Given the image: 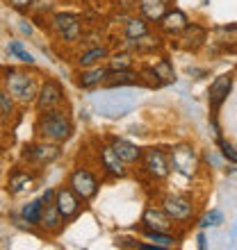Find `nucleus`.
Masks as SVG:
<instances>
[{"mask_svg": "<svg viewBox=\"0 0 237 250\" xmlns=\"http://www.w3.org/2000/svg\"><path fill=\"white\" fill-rule=\"evenodd\" d=\"M37 107L39 112H48V109H57L64 100V89L59 86V82L55 80H46L44 84L39 86V93H37Z\"/></svg>", "mask_w": 237, "mask_h": 250, "instance_id": "nucleus-8", "label": "nucleus"}, {"mask_svg": "<svg viewBox=\"0 0 237 250\" xmlns=\"http://www.w3.org/2000/svg\"><path fill=\"white\" fill-rule=\"evenodd\" d=\"M166 159H169V171L180 173L183 178H191V175L196 173V168H198L196 150H194L191 146H187V144L176 146V148L166 155Z\"/></svg>", "mask_w": 237, "mask_h": 250, "instance_id": "nucleus-4", "label": "nucleus"}, {"mask_svg": "<svg viewBox=\"0 0 237 250\" xmlns=\"http://www.w3.org/2000/svg\"><path fill=\"white\" fill-rule=\"evenodd\" d=\"M162 209L171 221H190L191 214H194V203H191L190 196H183V193H169V196L162 200Z\"/></svg>", "mask_w": 237, "mask_h": 250, "instance_id": "nucleus-6", "label": "nucleus"}, {"mask_svg": "<svg viewBox=\"0 0 237 250\" xmlns=\"http://www.w3.org/2000/svg\"><path fill=\"white\" fill-rule=\"evenodd\" d=\"M9 5H12L14 9H19V12H25L27 7L32 5V0H9Z\"/></svg>", "mask_w": 237, "mask_h": 250, "instance_id": "nucleus-33", "label": "nucleus"}, {"mask_svg": "<svg viewBox=\"0 0 237 250\" xmlns=\"http://www.w3.org/2000/svg\"><path fill=\"white\" fill-rule=\"evenodd\" d=\"M5 89L14 100L19 103H32L39 93V82L34 75L21 71H7L5 73Z\"/></svg>", "mask_w": 237, "mask_h": 250, "instance_id": "nucleus-3", "label": "nucleus"}, {"mask_svg": "<svg viewBox=\"0 0 237 250\" xmlns=\"http://www.w3.org/2000/svg\"><path fill=\"white\" fill-rule=\"evenodd\" d=\"M146 239L153 241V246L160 248V250L173 248V246H176V237H171L169 232H151V230H146Z\"/></svg>", "mask_w": 237, "mask_h": 250, "instance_id": "nucleus-25", "label": "nucleus"}, {"mask_svg": "<svg viewBox=\"0 0 237 250\" xmlns=\"http://www.w3.org/2000/svg\"><path fill=\"white\" fill-rule=\"evenodd\" d=\"M53 30L62 37L64 41H78L80 39V19L75 14H57L53 19Z\"/></svg>", "mask_w": 237, "mask_h": 250, "instance_id": "nucleus-10", "label": "nucleus"}, {"mask_svg": "<svg viewBox=\"0 0 237 250\" xmlns=\"http://www.w3.org/2000/svg\"><path fill=\"white\" fill-rule=\"evenodd\" d=\"M198 248H208V244H205V234H198Z\"/></svg>", "mask_w": 237, "mask_h": 250, "instance_id": "nucleus-36", "label": "nucleus"}, {"mask_svg": "<svg viewBox=\"0 0 237 250\" xmlns=\"http://www.w3.org/2000/svg\"><path fill=\"white\" fill-rule=\"evenodd\" d=\"M132 43H135V48H137L139 53H146V50L158 48V39H153V37H148V34L139 37V39H132Z\"/></svg>", "mask_w": 237, "mask_h": 250, "instance_id": "nucleus-31", "label": "nucleus"}, {"mask_svg": "<svg viewBox=\"0 0 237 250\" xmlns=\"http://www.w3.org/2000/svg\"><path fill=\"white\" fill-rule=\"evenodd\" d=\"M98 180L94 175L92 171H87V168H75L71 173V178H69V189L80 198V200H92L96 198L98 193Z\"/></svg>", "mask_w": 237, "mask_h": 250, "instance_id": "nucleus-5", "label": "nucleus"}, {"mask_svg": "<svg viewBox=\"0 0 237 250\" xmlns=\"http://www.w3.org/2000/svg\"><path fill=\"white\" fill-rule=\"evenodd\" d=\"M219 148H221V155H224V157L228 159L233 166H235L237 155H235V148H233V144H228V141H221V139H219Z\"/></svg>", "mask_w": 237, "mask_h": 250, "instance_id": "nucleus-32", "label": "nucleus"}, {"mask_svg": "<svg viewBox=\"0 0 237 250\" xmlns=\"http://www.w3.org/2000/svg\"><path fill=\"white\" fill-rule=\"evenodd\" d=\"M112 150L117 152L118 159H121L123 164H135V162H139V157H142V150H139L135 144L125 141V139H114Z\"/></svg>", "mask_w": 237, "mask_h": 250, "instance_id": "nucleus-17", "label": "nucleus"}, {"mask_svg": "<svg viewBox=\"0 0 237 250\" xmlns=\"http://www.w3.org/2000/svg\"><path fill=\"white\" fill-rule=\"evenodd\" d=\"M53 198H55V191L53 189H48L44 196H41V203L44 205H48V203H53Z\"/></svg>", "mask_w": 237, "mask_h": 250, "instance_id": "nucleus-35", "label": "nucleus"}, {"mask_svg": "<svg viewBox=\"0 0 237 250\" xmlns=\"http://www.w3.org/2000/svg\"><path fill=\"white\" fill-rule=\"evenodd\" d=\"M153 73H155V78L160 80V84H171V82H176V71H173V66L169 64V60H160L158 64L153 66Z\"/></svg>", "mask_w": 237, "mask_h": 250, "instance_id": "nucleus-22", "label": "nucleus"}, {"mask_svg": "<svg viewBox=\"0 0 237 250\" xmlns=\"http://www.w3.org/2000/svg\"><path fill=\"white\" fill-rule=\"evenodd\" d=\"M231 89H233V73H226V75L214 78V82H212L210 89H208V100H210V107L214 112L228 100Z\"/></svg>", "mask_w": 237, "mask_h": 250, "instance_id": "nucleus-11", "label": "nucleus"}, {"mask_svg": "<svg viewBox=\"0 0 237 250\" xmlns=\"http://www.w3.org/2000/svg\"><path fill=\"white\" fill-rule=\"evenodd\" d=\"M0 125H2V114H0Z\"/></svg>", "mask_w": 237, "mask_h": 250, "instance_id": "nucleus-37", "label": "nucleus"}, {"mask_svg": "<svg viewBox=\"0 0 237 250\" xmlns=\"http://www.w3.org/2000/svg\"><path fill=\"white\" fill-rule=\"evenodd\" d=\"M224 223V214H221V211L219 209H212V211H208V214H205L203 218H201V223H198V228H201V230H205V228H217V225H221Z\"/></svg>", "mask_w": 237, "mask_h": 250, "instance_id": "nucleus-29", "label": "nucleus"}, {"mask_svg": "<svg viewBox=\"0 0 237 250\" xmlns=\"http://www.w3.org/2000/svg\"><path fill=\"white\" fill-rule=\"evenodd\" d=\"M187 23H190L187 14L180 12V9L165 12L162 19H160V27H162V32H166V34H180L185 27H187Z\"/></svg>", "mask_w": 237, "mask_h": 250, "instance_id": "nucleus-14", "label": "nucleus"}, {"mask_svg": "<svg viewBox=\"0 0 237 250\" xmlns=\"http://www.w3.org/2000/svg\"><path fill=\"white\" fill-rule=\"evenodd\" d=\"M53 205L57 207V211L62 214V218H64V221H69V218H73V216H78V211H80V198L75 196L69 187H62V189L55 191Z\"/></svg>", "mask_w": 237, "mask_h": 250, "instance_id": "nucleus-9", "label": "nucleus"}, {"mask_svg": "<svg viewBox=\"0 0 237 250\" xmlns=\"http://www.w3.org/2000/svg\"><path fill=\"white\" fill-rule=\"evenodd\" d=\"M39 225L44 228V230L48 232H57L62 225H64V218H62V214L57 211V207H55L53 203H48L44 209H41V221Z\"/></svg>", "mask_w": 237, "mask_h": 250, "instance_id": "nucleus-18", "label": "nucleus"}, {"mask_svg": "<svg viewBox=\"0 0 237 250\" xmlns=\"http://www.w3.org/2000/svg\"><path fill=\"white\" fill-rule=\"evenodd\" d=\"M7 53L12 55V57H16L19 62H23V64H34V57L23 48L21 41H9L7 43Z\"/></svg>", "mask_w": 237, "mask_h": 250, "instance_id": "nucleus-27", "label": "nucleus"}, {"mask_svg": "<svg viewBox=\"0 0 237 250\" xmlns=\"http://www.w3.org/2000/svg\"><path fill=\"white\" fill-rule=\"evenodd\" d=\"M137 82H139V78L132 71H112V73H107L103 84L105 86H132V84H137Z\"/></svg>", "mask_w": 237, "mask_h": 250, "instance_id": "nucleus-20", "label": "nucleus"}, {"mask_svg": "<svg viewBox=\"0 0 237 250\" xmlns=\"http://www.w3.org/2000/svg\"><path fill=\"white\" fill-rule=\"evenodd\" d=\"M59 146L53 141H44V144H34L30 148H25V155L23 157L27 162H34V164H50L59 157Z\"/></svg>", "mask_w": 237, "mask_h": 250, "instance_id": "nucleus-12", "label": "nucleus"}, {"mask_svg": "<svg viewBox=\"0 0 237 250\" xmlns=\"http://www.w3.org/2000/svg\"><path fill=\"white\" fill-rule=\"evenodd\" d=\"M41 209H44V203L41 200H32V203H27L21 211V216L25 221L27 225H39L41 221Z\"/></svg>", "mask_w": 237, "mask_h": 250, "instance_id": "nucleus-24", "label": "nucleus"}, {"mask_svg": "<svg viewBox=\"0 0 237 250\" xmlns=\"http://www.w3.org/2000/svg\"><path fill=\"white\" fill-rule=\"evenodd\" d=\"M144 34H148V23H146V19L142 16V19H130L128 23H125V39H139V37H144Z\"/></svg>", "mask_w": 237, "mask_h": 250, "instance_id": "nucleus-23", "label": "nucleus"}, {"mask_svg": "<svg viewBox=\"0 0 237 250\" xmlns=\"http://www.w3.org/2000/svg\"><path fill=\"white\" fill-rule=\"evenodd\" d=\"M21 32H23V34H27V37H30V34H32L34 32V27L32 25H30V21H25V19H23V21H21Z\"/></svg>", "mask_w": 237, "mask_h": 250, "instance_id": "nucleus-34", "label": "nucleus"}, {"mask_svg": "<svg viewBox=\"0 0 237 250\" xmlns=\"http://www.w3.org/2000/svg\"><path fill=\"white\" fill-rule=\"evenodd\" d=\"M107 71H132V57L128 53H121V55H114L110 57V64H107Z\"/></svg>", "mask_w": 237, "mask_h": 250, "instance_id": "nucleus-28", "label": "nucleus"}, {"mask_svg": "<svg viewBox=\"0 0 237 250\" xmlns=\"http://www.w3.org/2000/svg\"><path fill=\"white\" fill-rule=\"evenodd\" d=\"M14 103H16V100L7 93V89H0V114H2V116H9V114L14 112Z\"/></svg>", "mask_w": 237, "mask_h": 250, "instance_id": "nucleus-30", "label": "nucleus"}, {"mask_svg": "<svg viewBox=\"0 0 237 250\" xmlns=\"http://www.w3.org/2000/svg\"><path fill=\"white\" fill-rule=\"evenodd\" d=\"M139 9H142L146 21H160L162 14L166 12V5H165V0H142Z\"/></svg>", "mask_w": 237, "mask_h": 250, "instance_id": "nucleus-21", "label": "nucleus"}, {"mask_svg": "<svg viewBox=\"0 0 237 250\" xmlns=\"http://www.w3.org/2000/svg\"><path fill=\"white\" fill-rule=\"evenodd\" d=\"M107 66H89L87 71H82L78 75V86L80 89H94V86H98V84H103L105 82V78H107Z\"/></svg>", "mask_w": 237, "mask_h": 250, "instance_id": "nucleus-15", "label": "nucleus"}, {"mask_svg": "<svg viewBox=\"0 0 237 250\" xmlns=\"http://www.w3.org/2000/svg\"><path fill=\"white\" fill-rule=\"evenodd\" d=\"M37 132L44 141H53V144H62L71 137L73 125L69 121L62 109H48V112H41L39 121H37Z\"/></svg>", "mask_w": 237, "mask_h": 250, "instance_id": "nucleus-2", "label": "nucleus"}, {"mask_svg": "<svg viewBox=\"0 0 237 250\" xmlns=\"http://www.w3.org/2000/svg\"><path fill=\"white\" fill-rule=\"evenodd\" d=\"M100 164L105 166L107 173H112L114 178H125V166L123 162L118 159V155L112 150V146H103L100 148Z\"/></svg>", "mask_w": 237, "mask_h": 250, "instance_id": "nucleus-16", "label": "nucleus"}, {"mask_svg": "<svg viewBox=\"0 0 237 250\" xmlns=\"http://www.w3.org/2000/svg\"><path fill=\"white\" fill-rule=\"evenodd\" d=\"M32 187H34V178L30 175V173L16 171V173H12L7 189H9V193H12V196H19V193H23V191H30Z\"/></svg>", "mask_w": 237, "mask_h": 250, "instance_id": "nucleus-19", "label": "nucleus"}, {"mask_svg": "<svg viewBox=\"0 0 237 250\" xmlns=\"http://www.w3.org/2000/svg\"><path fill=\"white\" fill-rule=\"evenodd\" d=\"M107 57V48H92V50H87L85 55H80V66L82 68H89V66H96L100 60H105Z\"/></svg>", "mask_w": 237, "mask_h": 250, "instance_id": "nucleus-26", "label": "nucleus"}, {"mask_svg": "<svg viewBox=\"0 0 237 250\" xmlns=\"http://www.w3.org/2000/svg\"><path fill=\"white\" fill-rule=\"evenodd\" d=\"M142 164H144V171L151 175L153 180H165L169 175V159H166V152L160 150V148H148L146 152H142Z\"/></svg>", "mask_w": 237, "mask_h": 250, "instance_id": "nucleus-7", "label": "nucleus"}, {"mask_svg": "<svg viewBox=\"0 0 237 250\" xmlns=\"http://www.w3.org/2000/svg\"><path fill=\"white\" fill-rule=\"evenodd\" d=\"M142 223H144L146 230L151 232H169L171 230V218L165 214V209H155V207H148L142 216Z\"/></svg>", "mask_w": 237, "mask_h": 250, "instance_id": "nucleus-13", "label": "nucleus"}, {"mask_svg": "<svg viewBox=\"0 0 237 250\" xmlns=\"http://www.w3.org/2000/svg\"><path fill=\"white\" fill-rule=\"evenodd\" d=\"M139 100L142 96L132 86H107V91L94 96L92 105L105 119H123L139 105Z\"/></svg>", "mask_w": 237, "mask_h": 250, "instance_id": "nucleus-1", "label": "nucleus"}]
</instances>
